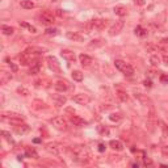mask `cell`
<instances>
[{
  "label": "cell",
  "instance_id": "34",
  "mask_svg": "<svg viewBox=\"0 0 168 168\" xmlns=\"http://www.w3.org/2000/svg\"><path fill=\"white\" fill-rule=\"evenodd\" d=\"M25 154H26V156H29V158H34V159H37V158H38V154L36 152V150H34V149H29V147H26Z\"/></svg>",
  "mask_w": 168,
  "mask_h": 168
},
{
  "label": "cell",
  "instance_id": "13",
  "mask_svg": "<svg viewBox=\"0 0 168 168\" xmlns=\"http://www.w3.org/2000/svg\"><path fill=\"white\" fill-rule=\"evenodd\" d=\"M79 61H80V65L83 67H88L92 63V58L90 55H87V54H80L79 55Z\"/></svg>",
  "mask_w": 168,
  "mask_h": 168
},
{
  "label": "cell",
  "instance_id": "14",
  "mask_svg": "<svg viewBox=\"0 0 168 168\" xmlns=\"http://www.w3.org/2000/svg\"><path fill=\"white\" fill-rule=\"evenodd\" d=\"M12 80V74L11 72H7V71H2L0 72V84H7Z\"/></svg>",
  "mask_w": 168,
  "mask_h": 168
},
{
  "label": "cell",
  "instance_id": "17",
  "mask_svg": "<svg viewBox=\"0 0 168 168\" xmlns=\"http://www.w3.org/2000/svg\"><path fill=\"white\" fill-rule=\"evenodd\" d=\"M66 36H67L68 39H72V41H76V42H82L84 39L82 34H79L78 32H68Z\"/></svg>",
  "mask_w": 168,
  "mask_h": 168
},
{
  "label": "cell",
  "instance_id": "32",
  "mask_svg": "<svg viewBox=\"0 0 168 168\" xmlns=\"http://www.w3.org/2000/svg\"><path fill=\"white\" fill-rule=\"evenodd\" d=\"M150 63H151V65L154 66V67H158V66L160 65V58L158 57L156 54H154V55L150 57Z\"/></svg>",
  "mask_w": 168,
  "mask_h": 168
},
{
  "label": "cell",
  "instance_id": "48",
  "mask_svg": "<svg viewBox=\"0 0 168 168\" xmlns=\"http://www.w3.org/2000/svg\"><path fill=\"white\" fill-rule=\"evenodd\" d=\"M163 62H164L166 65L168 66V55H163Z\"/></svg>",
  "mask_w": 168,
  "mask_h": 168
},
{
  "label": "cell",
  "instance_id": "11",
  "mask_svg": "<svg viewBox=\"0 0 168 168\" xmlns=\"http://www.w3.org/2000/svg\"><path fill=\"white\" fill-rule=\"evenodd\" d=\"M45 149H46V151L49 152V154H51L54 156H58L59 154H61V147H59L57 143H47Z\"/></svg>",
  "mask_w": 168,
  "mask_h": 168
},
{
  "label": "cell",
  "instance_id": "45",
  "mask_svg": "<svg viewBox=\"0 0 168 168\" xmlns=\"http://www.w3.org/2000/svg\"><path fill=\"white\" fill-rule=\"evenodd\" d=\"M160 82L163 84H168V75H162L160 76Z\"/></svg>",
  "mask_w": 168,
  "mask_h": 168
},
{
  "label": "cell",
  "instance_id": "1",
  "mask_svg": "<svg viewBox=\"0 0 168 168\" xmlns=\"http://www.w3.org/2000/svg\"><path fill=\"white\" fill-rule=\"evenodd\" d=\"M41 53H42V50L41 49H38V47H28L26 50L20 55V63H21L22 66L32 65L33 62L37 61V57Z\"/></svg>",
  "mask_w": 168,
  "mask_h": 168
},
{
  "label": "cell",
  "instance_id": "37",
  "mask_svg": "<svg viewBox=\"0 0 168 168\" xmlns=\"http://www.w3.org/2000/svg\"><path fill=\"white\" fill-rule=\"evenodd\" d=\"M17 93L18 95H22V96H29V90H26L25 87H18Z\"/></svg>",
  "mask_w": 168,
  "mask_h": 168
},
{
  "label": "cell",
  "instance_id": "44",
  "mask_svg": "<svg viewBox=\"0 0 168 168\" xmlns=\"http://www.w3.org/2000/svg\"><path fill=\"white\" fill-rule=\"evenodd\" d=\"M162 154L164 155V156H168V145L162 147Z\"/></svg>",
  "mask_w": 168,
  "mask_h": 168
},
{
  "label": "cell",
  "instance_id": "18",
  "mask_svg": "<svg viewBox=\"0 0 168 168\" xmlns=\"http://www.w3.org/2000/svg\"><path fill=\"white\" fill-rule=\"evenodd\" d=\"M2 118L3 120H9V118H22V116L20 113H14V112H3L2 113Z\"/></svg>",
  "mask_w": 168,
  "mask_h": 168
},
{
  "label": "cell",
  "instance_id": "7",
  "mask_svg": "<svg viewBox=\"0 0 168 168\" xmlns=\"http://www.w3.org/2000/svg\"><path fill=\"white\" fill-rule=\"evenodd\" d=\"M122 29H123V21H122V20H120V21H116L109 28V32H108V33H109V36L114 37V36H117V34H120L122 32Z\"/></svg>",
  "mask_w": 168,
  "mask_h": 168
},
{
  "label": "cell",
  "instance_id": "20",
  "mask_svg": "<svg viewBox=\"0 0 168 168\" xmlns=\"http://www.w3.org/2000/svg\"><path fill=\"white\" fill-rule=\"evenodd\" d=\"M70 121L74 123V125H75V126H83V125H86V121H84L83 120V118L82 117H79V116H70Z\"/></svg>",
  "mask_w": 168,
  "mask_h": 168
},
{
  "label": "cell",
  "instance_id": "41",
  "mask_svg": "<svg viewBox=\"0 0 168 168\" xmlns=\"http://www.w3.org/2000/svg\"><path fill=\"white\" fill-rule=\"evenodd\" d=\"M143 164H145V166H152V160L149 159L147 156H145V158H143Z\"/></svg>",
  "mask_w": 168,
  "mask_h": 168
},
{
  "label": "cell",
  "instance_id": "26",
  "mask_svg": "<svg viewBox=\"0 0 168 168\" xmlns=\"http://www.w3.org/2000/svg\"><path fill=\"white\" fill-rule=\"evenodd\" d=\"M33 108L34 109H37V110H42V109H46V104L41 101V100H34L33 101Z\"/></svg>",
  "mask_w": 168,
  "mask_h": 168
},
{
  "label": "cell",
  "instance_id": "9",
  "mask_svg": "<svg viewBox=\"0 0 168 168\" xmlns=\"http://www.w3.org/2000/svg\"><path fill=\"white\" fill-rule=\"evenodd\" d=\"M39 20H41V24H43V25H53L54 24V16L49 11L42 12L41 16H39Z\"/></svg>",
  "mask_w": 168,
  "mask_h": 168
},
{
  "label": "cell",
  "instance_id": "21",
  "mask_svg": "<svg viewBox=\"0 0 168 168\" xmlns=\"http://www.w3.org/2000/svg\"><path fill=\"white\" fill-rule=\"evenodd\" d=\"M54 87H55V90H57L58 92H66V91L68 90V84H67V82H62V80L57 82Z\"/></svg>",
  "mask_w": 168,
  "mask_h": 168
},
{
  "label": "cell",
  "instance_id": "47",
  "mask_svg": "<svg viewBox=\"0 0 168 168\" xmlns=\"http://www.w3.org/2000/svg\"><path fill=\"white\" fill-rule=\"evenodd\" d=\"M98 151H100V152L105 151V145H104V143H100V145H98Z\"/></svg>",
  "mask_w": 168,
  "mask_h": 168
},
{
  "label": "cell",
  "instance_id": "6",
  "mask_svg": "<svg viewBox=\"0 0 168 168\" xmlns=\"http://www.w3.org/2000/svg\"><path fill=\"white\" fill-rule=\"evenodd\" d=\"M72 100L78 104H80V105H87V104L91 102L92 98L90 95H87V93H78V95L72 97Z\"/></svg>",
  "mask_w": 168,
  "mask_h": 168
},
{
  "label": "cell",
  "instance_id": "39",
  "mask_svg": "<svg viewBox=\"0 0 168 168\" xmlns=\"http://www.w3.org/2000/svg\"><path fill=\"white\" fill-rule=\"evenodd\" d=\"M2 135L6 138V141H8L9 143H13V139H12V137H11V134H9L8 131H2Z\"/></svg>",
  "mask_w": 168,
  "mask_h": 168
},
{
  "label": "cell",
  "instance_id": "10",
  "mask_svg": "<svg viewBox=\"0 0 168 168\" xmlns=\"http://www.w3.org/2000/svg\"><path fill=\"white\" fill-rule=\"evenodd\" d=\"M51 100L54 102V105H57V106H63L67 102L66 96L58 95V93H54V95H51Z\"/></svg>",
  "mask_w": 168,
  "mask_h": 168
},
{
  "label": "cell",
  "instance_id": "2",
  "mask_svg": "<svg viewBox=\"0 0 168 168\" xmlns=\"http://www.w3.org/2000/svg\"><path fill=\"white\" fill-rule=\"evenodd\" d=\"M72 159L80 163H88L92 160V155L86 146H76L72 150Z\"/></svg>",
  "mask_w": 168,
  "mask_h": 168
},
{
  "label": "cell",
  "instance_id": "50",
  "mask_svg": "<svg viewBox=\"0 0 168 168\" xmlns=\"http://www.w3.org/2000/svg\"><path fill=\"white\" fill-rule=\"evenodd\" d=\"M51 2H54V3H57V2H59V0H51Z\"/></svg>",
  "mask_w": 168,
  "mask_h": 168
},
{
  "label": "cell",
  "instance_id": "3",
  "mask_svg": "<svg viewBox=\"0 0 168 168\" xmlns=\"http://www.w3.org/2000/svg\"><path fill=\"white\" fill-rule=\"evenodd\" d=\"M51 123H53V126L58 130L66 131L68 129V122L66 121V118H63L62 116H57V117L51 118Z\"/></svg>",
  "mask_w": 168,
  "mask_h": 168
},
{
  "label": "cell",
  "instance_id": "29",
  "mask_svg": "<svg viewBox=\"0 0 168 168\" xmlns=\"http://www.w3.org/2000/svg\"><path fill=\"white\" fill-rule=\"evenodd\" d=\"M2 32H3L4 36H12L14 33V28L8 26V25H2Z\"/></svg>",
  "mask_w": 168,
  "mask_h": 168
},
{
  "label": "cell",
  "instance_id": "28",
  "mask_svg": "<svg viewBox=\"0 0 168 168\" xmlns=\"http://www.w3.org/2000/svg\"><path fill=\"white\" fill-rule=\"evenodd\" d=\"M123 75L125 76H127V78H130V76H133L134 75V67H133L131 65H126V67L123 68Z\"/></svg>",
  "mask_w": 168,
  "mask_h": 168
},
{
  "label": "cell",
  "instance_id": "15",
  "mask_svg": "<svg viewBox=\"0 0 168 168\" xmlns=\"http://www.w3.org/2000/svg\"><path fill=\"white\" fill-rule=\"evenodd\" d=\"M156 123H158V121H156V118L154 116V110L151 109V113H150V116H149V120H147V126H149L150 131H154V127H155Z\"/></svg>",
  "mask_w": 168,
  "mask_h": 168
},
{
  "label": "cell",
  "instance_id": "22",
  "mask_svg": "<svg viewBox=\"0 0 168 168\" xmlns=\"http://www.w3.org/2000/svg\"><path fill=\"white\" fill-rule=\"evenodd\" d=\"M39 70H41V65H39V62L36 61V62L32 63L29 74H30V75H37V74H39Z\"/></svg>",
  "mask_w": 168,
  "mask_h": 168
},
{
  "label": "cell",
  "instance_id": "5",
  "mask_svg": "<svg viewBox=\"0 0 168 168\" xmlns=\"http://www.w3.org/2000/svg\"><path fill=\"white\" fill-rule=\"evenodd\" d=\"M108 25V20L105 18H96V20H92L91 21V28L93 30H97V32H101L106 28Z\"/></svg>",
  "mask_w": 168,
  "mask_h": 168
},
{
  "label": "cell",
  "instance_id": "31",
  "mask_svg": "<svg viewBox=\"0 0 168 168\" xmlns=\"http://www.w3.org/2000/svg\"><path fill=\"white\" fill-rule=\"evenodd\" d=\"M134 32H135L137 36H139V37H146V36H147V30H146L145 28H142L141 25H138V26L135 28Z\"/></svg>",
  "mask_w": 168,
  "mask_h": 168
},
{
  "label": "cell",
  "instance_id": "36",
  "mask_svg": "<svg viewBox=\"0 0 168 168\" xmlns=\"http://www.w3.org/2000/svg\"><path fill=\"white\" fill-rule=\"evenodd\" d=\"M45 33L49 34V36H57V34H59V30L57 28H47Z\"/></svg>",
  "mask_w": 168,
  "mask_h": 168
},
{
  "label": "cell",
  "instance_id": "8",
  "mask_svg": "<svg viewBox=\"0 0 168 168\" xmlns=\"http://www.w3.org/2000/svg\"><path fill=\"white\" fill-rule=\"evenodd\" d=\"M134 97L137 98L138 101L141 102V105H145V106H151L152 105V101H151V98L145 95V93H141V92H135V95Z\"/></svg>",
  "mask_w": 168,
  "mask_h": 168
},
{
  "label": "cell",
  "instance_id": "30",
  "mask_svg": "<svg viewBox=\"0 0 168 168\" xmlns=\"http://www.w3.org/2000/svg\"><path fill=\"white\" fill-rule=\"evenodd\" d=\"M126 65H127V63L123 62L122 59H116V61H114V66H116V68H117L118 71H121V72L123 71V68L126 67Z\"/></svg>",
  "mask_w": 168,
  "mask_h": 168
},
{
  "label": "cell",
  "instance_id": "49",
  "mask_svg": "<svg viewBox=\"0 0 168 168\" xmlns=\"http://www.w3.org/2000/svg\"><path fill=\"white\" fill-rule=\"evenodd\" d=\"M164 131H166V135L168 137V125H167V126H164Z\"/></svg>",
  "mask_w": 168,
  "mask_h": 168
},
{
  "label": "cell",
  "instance_id": "19",
  "mask_svg": "<svg viewBox=\"0 0 168 168\" xmlns=\"http://www.w3.org/2000/svg\"><path fill=\"white\" fill-rule=\"evenodd\" d=\"M113 11H114V13L120 17H123V16H126L127 14V8L125 6H116Z\"/></svg>",
  "mask_w": 168,
  "mask_h": 168
},
{
  "label": "cell",
  "instance_id": "46",
  "mask_svg": "<svg viewBox=\"0 0 168 168\" xmlns=\"http://www.w3.org/2000/svg\"><path fill=\"white\" fill-rule=\"evenodd\" d=\"M134 3L137 4V6H145V0H134Z\"/></svg>",
  "mask_w": 168,
  "mask_h": 168
},
{
  "label": "cell",
  "instance_id": "12",
  "mask_svg": "<svg viewBox=\"0 0 168 168\" xmlns=\"http://www.w3.org/2000/svg\"><path fill=\"white\" fill-rule=\"evenodd\" d=\"M61 55L63 57V59H66L67 62H75V53L71 51V50H68V49H63V50L61 51Z\"/></svg>",
  "mask_w": 168,
  "mask_h": 168
},
{
  "label": "cell",
  "instance_id": "35",
  "mask_svg": "<svg viewBox=\"0 0 168 168\" xmlns=\"http://www.w3.org/2000/svg\"><path fill=\"white\" fill-rule=\"evenodd\" d=\"M20 26H22V28H26L28 30H30L32 33H36V32H37L36 26H32V25H29L28 22H20Z\"/></svg>",
  "mask_w": 168,
  "mask_h": 168
},
{
  "label": "cell",
  "instance_id": "25",
  "mask_svg": "<svg viewBox=\"0 0 168 168\" xmlns=\"http://www.w3.org/2000/svg\"><path fill=\"white\" fill-rule=\"evenodd\" d=\"M116 95H117V97L120 98V100H121L122 102H126V101H129V96H127V93H126L125 91H122V90H117Z\"/></svg>",
  "mask_w": 168,
  "mask_h": 168
},
{
  "label": "cell",
  "instance_id": "42",
  "mask_svg": "<svg viewBox=\"0 0 168 168\" xmlns=\"http://www.w3.org/2000/svg\"><path fill=\"white\" fill-rule=\"evenodd\" d=\"M143 84H145V87H146V88H151V87H152V82H151V79H146V80L143 82Z\"/></svg>",
  "mask_w": 168,
  "mask_h": 168
},
{
  "label": "cell",
  "instance_id": "43",
  "mask_svg": "<svg viewBox=\"0 0 168 168\" xmlns=\"http://www.w3.org/2000/svg\"><path fill=\"white\" fill-rule=\"evenodd\" d=\"M98 131H100L101 133V134H109V130H108L106 129V127H102V126H100V127H98Z\"/></svg>",
  "mask_w": 168,
  "mask_h": 168
},
{
  "label": "cell",
  "instance_id": "38",
  "mask_svg": "<svg viewBox=\"0 0 168 168\" xmlns=\"http://www.w3.org/2000/svg\"><path fill=\"white\" fill-rule=\"evenodd\" d=\"M121 114H118V113H112V114L109 116V120L110 121H113V122H118V121H120L121 120Z\"/></svg>",
  "mask_w": 168,
  "mask_h": 168
},
{
  "label": "cell",
  "instance_id": "16",
  "mask_svg": "<svg viewBox=\"0 0 168 168\" xmlns=\"http://www.w3.org/2000/svg\"><path fill=\"white\" fill-rule=\"evenodd\" d=\"M109 147L112 150H116V151H122L123 150V143L121 141H117V139H113L109 142Z\"/></svg>",
  "mask_w": 168,
  "mask_h": 168
},
{
  "label": "cell",
  "instance_id": "4",
  "mask_svg": "<svg viewBox=\"0 0 168 168\" xmlns=\"http://www.w3.org/2000/svg\"><path fill=\"white\" fill-rule=\"evenodd\" d=\"M46 61H47V66L49 68L53 71V72H55V74H61V65H59V62H58V59L55 57H53V55H49L46 58Z\"/></svg>",
  "mask_w": 168,
  "mask_h": 168
},
{
  "label": "cell",
  "instance_id": "27",
  "mask_svg": "<svg viewBox=\"0 0 168 168\" xmlns=\"http://www.w3.org/2000/svg\"><path fill=\"white\" fill-rule=\"evenodd\" d=\"M102 45H104V39H92L90 42V45H88V47L97 49V47H101Z\"/></svg>",
  "mask_w": 168,
  "mask_h": 168
},
{
  "label": "cell",
  "instance_id": "33",
  "mask_svg": "<svg viewBox=\"0 0 168 168\" xmlns=\"http://www.w3.org/2000/svg\"><path fill=\"white\" fill-rule=\"evenodd\" d=\"M71 76H72L74 80H76V82H82L83 80V74L80 71H78V70L76 71H72Z\"/></svg>",
  "mask_w": 168,
  "mask_h": 168
},
{
  "label": "cell",
  "instance_id": "24",
  "mask_svg": "<svg viewBox=\"0 0 168 168\" xmlns=\"http://www.w3.org/2000/svg\"><path fill=\"white\" fill-rule=\"evenodd\" d=\"M29 130H30V127H29L26 123H22V125L16 126V133H17V134H26Z\"/></svg>",
  "mask_w": 168,
  "mask_h": 168
},
{
  "label": "cell",
  "instance_id": "40",
  "mask_svg": "<svg viewBox=\"0 0 168 168\" xmlns=\"http://www.w3.org/2000/svg\"><path fill=\"white\" fill-rule=\"evenodd\" d=\"M7 62H8V65H9V67H11V70H12V72H17L18 71V67L14 65L13 62H11L9 59H7Z\"/></svg>",
  "mask_w": 168,
  "mask_h": 168
},
{
  "label": "cell",
  "instance_id": "23",
  "mask_svg": "<svg viewBox=\"0 0 168 168\" xmlns=\"http://www.w3.org/2000/svg\"><path fill=\"white\" fill-rule=\"evenodd\" d=\"M20 6L24 9H33L36 7V4H34L32 0H21V2H20Z\"/></svg>",
  "mask_w": 168,
  "mask_h": 168
}]
</instances>
